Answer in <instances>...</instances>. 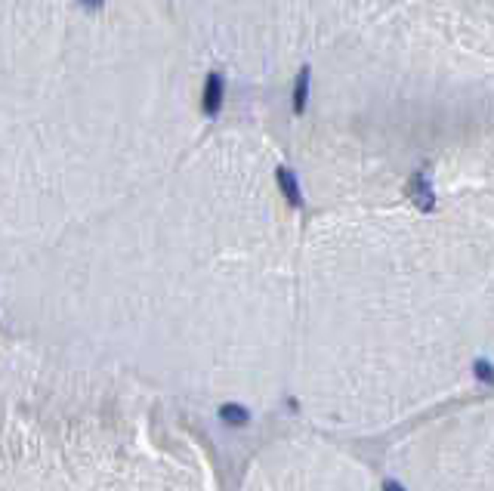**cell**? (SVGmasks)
<instances>
[{
  "label": "cell",
  "instance_id": "cell-1",
  "mask_svg": "<svg viewBox=\"0 0 494 491\" xmlns=\"http://www.w3.org/2000/svg\"><path fill=\"white\" fill-rule=\"evenodd\" d=\"M275 180H278V185H281V192H285L287 204H291V207H303V195H300V185H297V176L287 171V167H278V171H275Z\"/></svg>",
  "mask_w": 494,
  "mask_h": 491
},
{
  "label": "cell",
  "instance_id": "cell-2",
  "mask_svg": "<svg viewBox=\"0 0 494 491\" xmlns=\"http://www.w3.org/2000/svg\"><path fill=\"white\" fill-rule=\"evenodd\" d=\"M219 105H223V81H219V74H210L204 83V112L217 115Z\"/></svg>",
  "mask_w": 494,
  "mask_h": 491
},
{
  "label": "cell",
  "instance_id": "cell-3",
  "mask_svg": "<svg viewBox=\"0 0 494 491\" xmlns=\"http://www.w3.org/2000/svg\"><path fill=\"white\" fill-rule=\"evenodd\" d=\"M408 195L414 198V204L420 207V210H432V204H436V198H432V189H430V183L423 180L420 173L411 180V185H408Z\"/></svg>",
  "mask_w": 494,
  "mask_h": 491
},
{
  "label": "cell",
  "instance_id": "cell-4",
  "mask_svg": "<svg viewBox=\"0 0 494 491\" xmlns=\"http://www.w3.org/2000/svg\"><path fill=\"white\" fill-rule=\"evenodd\" d=\"M306 96H309V71H300L297 78V87H294V112H303L306 108Z\"/></svg>",
  "mask_w": 494,
  "mask_h": 491
},
{
  "label": "cell",
  "instance_id": "cell-5",
  "mask_svg": "<svg viewBox=\"0 0 494 491\" xmlns=\"http://www.w3.org/2000/svg\"><path fill=\"white\" fill-rule=\"evenodd\" d=\"M223 420L232 423V427H244V423L251 420V414H247L241 405H223Z\"/></svg>",
  "mask_w": 494,
  "mask_h": 491
},
{
  "label": "cell",
  "instance_id": "cell-6",
  "mask_svg": "<svg viewBox=\"0 0 494 491\" xmlns=\"http://www.w3.org/2000/svg\"><path fill=\"white\" fill-rule=\"evenodd\" d=\"M473 374H476V380H482V383H494V365L488 359H479L473 365Z\"/></svg>",
  "mask_w": 494,
  "mask_h": 491
},
{
  "label": "cell",
  "instance_id": "cell-7",
  "mask_svg": "<svg viewBox=\"0 0 494 491\" xmlns=\"http://www.w3.org/2000/svg\"><path fill=\"white\" fill-rule=\"evenodd\" d=\"M383 491H405V488L398 485V482H393V479H386V482H383Z\"/></svg>",
  "mask_w": 494,
  "mask_h": 491
},
{
  "label": "cell",
  "instance_id": "cell-8",
  "mask_svg": "<svg viewBox=\"0 0 494 491\" xmlns=\"http://www.w3.org/2000/svg\"><path fill=\"white\" fill-rule=\"evenodd\" d=\"M99 4H102V0H84V6H90V10H96Z\"/></svg>",
  "mask_w": 494,
  "mask_h": 491
}]
</instances>
